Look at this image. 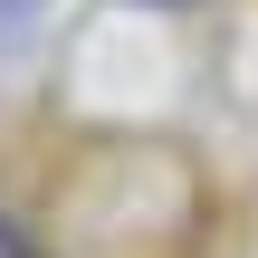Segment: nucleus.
<instances>
[{"label":"nucleus","mask_w":258,"mask_h":258,"mask_svg":"<svg viewBox=\"0 0 258 258\" xmlns=\"http://www.w3.org/2000/svg\"><path fill=\"white\" fill-rule=\"evenodd\" d=\"M0 258H29V249H19V230H10V220H0Z\"/></svg>","instance_id":"f03ea898"},{"label":"nucleus","mask_w":258,"mask_h":258,"mask_svg":"<svg viewBox=\"0 0 258 258\" xmlns=\"http://www.w3.org/2000/svg\"><path fill=\"white\" fill-rule=\"evenodd\" d=\"M29 38V0H0V48H19Z\"/></svg>","instance_id":"f257e3e1"}]
</instances>
